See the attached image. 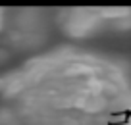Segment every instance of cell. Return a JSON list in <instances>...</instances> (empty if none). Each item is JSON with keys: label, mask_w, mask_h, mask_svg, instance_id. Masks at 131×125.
Instances as JSON below:
<instances>
[{"label": "cell", "mask_w": 131, "mask_h": 125, "mask_svg": "<svg viewBox=\"0 0 131 125\" xmlns=\"http://www.w3.org/2000/svg\"><path fill=\"white\" fill-rule=\"evenodd\" d=\"M17 125H131V67L75 44L29 58L2 79Z\"/></svg>", "instance_id": "obj_1"}, {"label": "cell", "mask_w": 131, "mask_h": 125, "mask_svg": "<svg viewBox=\"0 0 131 125\" xmlns=\"http://www.w3.org/2000/svg\"><path fill=\"white\" fill-rule=\"evenodd\" d=\"M54 23L68 39L81 40L102 31L131 29V8H64L54 14Z\"/></svg>", "instance_id": "obj_2"}, {"label": "cell", "mask_w": 131, "mask_h": 125, "mask_svg": "<svg viewBox=\"0 0 131 125\" xmlns=\"http://www.w3.org/2000/svg\"><path fill=\"white\" fill-rule=\"evenodd\" d=\"M52 23H54V14H48V10L42 8L8 10L6 25L2 33L8 37L10 44H14L16 48L33 50L45 44Z\"/></svg>", "instance_id": "obj_3"}, {"label": "cell", "mask_w": 131, "mask_h": 125, "mask_svg": "<svg viewBox=\"0 0 131 125\" xmlns=\"http://www.w3.org/2000/svg\"><path fill=\"white\" fill-rule=\"evenodd\" d=\"M6 14H8V10L0 8V35H2V31H4V25H6Z\"/></svg>", "instance_id": "obj_4"}]
</instances>
